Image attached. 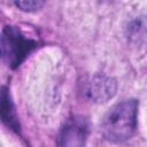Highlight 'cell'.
Listing matches in <instances>:
<instances>
[{"label": "cell", "instance_id": "cell-1", "mask_svg": "<svg viewBox=\"0 0 147 147\" xmlns=\"http://www.w3.org/2000/svg\"><path fill=\"white\" fill-rule=\"evenodd\" d=\"M137 113L138 102L136 100H124L115 105L103 118V136L111 141L129 139L137 126Z\"/></svg>", "mask_w": 147, "mask_h": 147}, {"label": "cell", "instance_id": "cell-2", "mask_svg": "<svg viewBox=\"0 0 147 147\" xmlns=\"http://www.w3.org/2000/svg\"><path fill=\"white\" fill-rule=\"evenodd\" d=\"M33 42L24 38L14 26H6L1 37V49L3 60L11 68H16L33 47Z\"/></svg>", "mask_w": 147, "mask_h": 147}, {"label": "cell", "instance_id": "cell-3", "mask_svg": "<svg viewBox=\"0 0 147 147\" xmlns=\"http://www.w3.org/2000/svg\"><path fill=\"white\" fill-rule=\"evenodd\" d=\"M87 136V125L82 118L70 119L61 131L59 144L61 146H83Z\"/></svg>", "mask_w": 147, "mask_h": 147}, {"label": "cell", "instance_id": "cell-4", "mask_svg": "<svg viewBox=\"0 0 147 147\" xmlns=\"http://www.w3.org/2000/svg\"><path fill=\"white\" fill-rule=\"evenodd\" d=\"M116 91V83L113 78L106 76H95L90 83L88 94L95 102H106Z\"/></svg>", "mask_w": 147, "mask_h": 147}, {"label": "cell", "instance_id": "cell-5", "mask_svg": "<svg viewBox=\"0 0 147 147\" xmlns=\"http://www.w3.org/2000/svg\"><path fill=\"white\" fill-rule=\"evenodd\" d=\"M45 0H14L15 5L24 11H34L42 7Z\"/></svg>", "mask_w": 147, "mask_h": 147}]
</instances>
